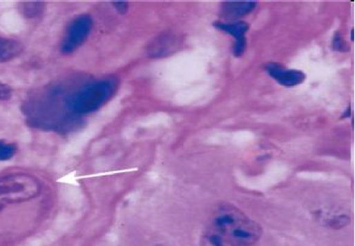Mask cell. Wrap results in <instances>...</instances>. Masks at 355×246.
<instances>
[{"label":"cell","mask_w":355,"mask_h":246,"mask_svg":"<svg viewBox=\"0 0 355 246\" xmlns=\"http://www.w3.org/2000/svg\"><path fill=\"white\" fill-rule=\"evenodd\" d=\"M263 229L240 209L221 204L213 209L200 239L201 246H253Z\"/></svg>","instance_id":"1"},{"label":"cell","mask_w":355,"mask_h":246,"mask_svg":"<svg viewBox=\"0 0 355 246\" xmlns=\"http://www.w3.org/2000/svg\"><path fill=\"white\" fill-rule=\"evenodd\" d=\"M118 88V80L113 76L94 81L68 96L66 108L75 115L92 114L111 101Z\"/></svg>","instance_id":"2"},{"label":"cell","mask_w":355,"mask_h":246,"mask_svg":"<svg viewBox=\"0 0 355 246\" xmlns=\"http://www.w3.org/2000/svg\"><path fill=\"white\" fill-rule=\"evenodd\" d=\"M40 192V185L33 177L16 175L0 180V208L7 203L34 198Z\"/></svg>","instance_id":"3"},{"label":"cell","mask_w":355,"mask_h":246,"mask_svg":"<svg viewBox=\"0 0 355 246\" xmlns=\"http://www.w3.org/2000/svg\"><path fill=\"white\" fill-rule=\"evenodd\" d=\"M93 29L90 15L77 16L68 24L61 43V52L68 54L77 50L86 41Z\"/></svg>","instance_id":"4"},{"label":"cell","mask_w":355,"mask_h":246,"mask_svg":"<svg viewBox=\"0 0 355 246\" xmlns=\"http://www.w3.org/2000/svg\"><path fill=\"white\" fill-rule=\"evenodd\" d=\"M265 70L271 78L285 87L298 85L305 79L304 72L294 70H285L280 64L276 63L266 64Z\"/></svg>","instance_id":"5"},{"label":"cell","mask_w":355,"mask_h":246,"mask_svg":"<svg viewBox=\"0 0 355 246\" xmlns=\"http://www.w3.org/2000/svg\"><path fill=\"white\" fill-rule=\"evenodd\" d=\"M215 27L236 38V43L233 45V54L240 57L244 52L246 47V39L244 34L249 30V23L244 21H236L233 23H224L218 21L215 23Z\"/></svg>","instance_id":"6"},{"label":"cell","mask_w":355,"mask_h":246,"mask_svg":"<svg viewBox=\"0 0 355 246\" xmlns=\"http://www.w3.org/2000/svg\"><path fill=\"white\" fill-rule=\"evenodd\" d=\"M256 2H224L220 14L225 19H236L249 14L256 9Z\"/></svg>","instance_id":"7"},{"label":"cell","mask_w":355,"mask_h":246,"mask_svg":"<svg viewBox=\"0 0 355 246\" xmlns=\"http://www.w3.org/2000/svg\"><path fill=\"white\" fill-rule=\"evenodd\" d=\"M23 51V45L17 40L0 37V62L9 61Z\"/></svg>","instance_id":"8"},{"label":"cell","mask_w":355,"mask_h":246,"mask_svg":"<svg viewBox=\"0 0 355 246\" xmlns=\"http://www.w3.org/2000/svg\"><path fill=\"white\" fill-rule=\"evenodd\" d=\"M17 152V147L14 143L0 140V161L10 160Z\"/></svg>","instance_id":"9"},{"label":"cell","mask_w":355,"mask_h":246,"mask_svg":"<svg viewBox=\"0 0 355 246\" xmlns=\"http://www.w3.org/2000/svg\"><path fill=\"white\" fill-rule=\"evenodd\" d=\"M22 9L23 14L27 17L33 18L42 13L44 6L42 3H26Z\"/></svg>","instance_id":"10"},{"label":"cell","mask_w":355,"mask_h":246,"mask_svg":"<svg viewBox=\"0 0 355 246\" xmlns=\"http://www.w3.org/2000/svg\"><path fill=\"white\" fill-rule=\"evenodd\" d=\"M333 46L334 50H336L338 51L346 50L345 43L344 41V39H343L340 34L337 33L336 34V35H334L333 40Z\"/></svg>","instance_id":"11"},{"label":"cell","mask_w":355,"mask_h":246,"mask_svg":"<svg viewBox=\"0 0 355 246\" xmlns=\"http://www.w3.org/2000/svg\"><path fill=\"white\" fill-rule=\"evenodd\" d=\"M11 95V90L9 86L0 83V102L10 99Z\"/></svg>","instance_id":"12"},{"label":"cell","mask_w":355,"mask_h":246,"mask_svg":"<svg viewBox=\"0 0 355 246\" xmlns=\"http://www.w3.org/2000/svg\"><path fill=\"white\" fill-rule=\"evenodd\" d=\"M112 5L120 14H125L128 10V3L127 2H113Z\"/></svg>","instance_id":"13"},{"label":"cell","mask_w":355,"mask_h":246,"mask_svg":"<svg viewBox=\"0 0 355 246\" xmlns=\"http://www.w3.org/2000/svg\"><path fill=\"white\" fill-rule=\"evenodd\" d=\"M353 39H354V30H352V32H351V40H352V41H353Z\"/></svg>","instance_id":"14"},{"label":"cell","mask_w":355,"mask_h":246,"mask_svg":"<svg viewBox=\"0 0 355 246\" xmlns=\"http://www.w3.org/2000/svg\"><path fill=\"white\" fill-rule=\"evenodd\" d=\"M154 246H166V245H154Z\"/></svg>","instance_id":"15"}]
</instances>
